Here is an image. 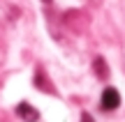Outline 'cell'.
Wrapping results in <instances>:
<instances>
[{
    "instance_id": "obj_3",
    "label": "cell",
    "mask_w": 125,
    "mask_h": 122,
    "mask_svg": "<svg viewBox=\"0 0 125 122\" xmlns=\"http://www.w3.org/2000/svg\"><path fill=\"white\" fill-rule=\"evenodd\" d=\"M81 122H95L93 118H90V115L88 113H83V115H81Z\"/></svg>"
},
{
    "instance_id": "obj_1",
    "label": "cell",
    "mask_w": 125,
    "mask_h": 122,
    "mask_svg": "<svg viewBox=\"0 0 125 122\" xmlns=\"http://www.w3.org/2000/svg\"><path fill=\"white\" fill-rule=\"evenodd\" d=\"M100 106H102V111H116L121 106V95L116 88H104L102 97H100Z\"/></svg>"
},
{
    "instance_id": "obj_2",
    "label": "cell",
    "mask_w": 125,
    "mask_h": 122,
    "mask_svg": "<svg viewBox=\"0 0 125 122\" xmlns=\"http://www.w3.org/2000/svg\"><path fill=\"white\" fill-rule=\"evenodd\" d=\"M16 111H19V118L26 120V122H37V120H40V113H37L30 104H19Z\"/></svg>"
}]
</instances>
